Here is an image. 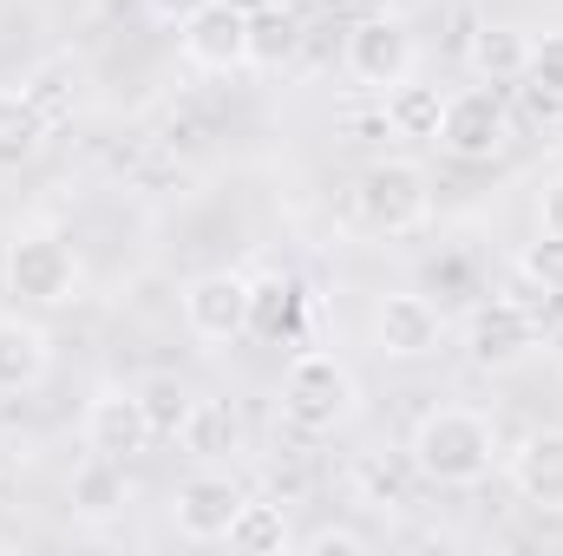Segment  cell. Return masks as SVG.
<instances>
[{
	"label": "cell",
	"instance_id": "cell-23",
	"mask_svg": "<svg viewBox=\"0 0 563 556\" xmlns=\"http://www.w3.org/2000/svg\"><path fill=\"white\" fill-rule=\"evenodd\" d=\"M223 544H236V551H250V556H282L295 537H288L282 504H269V498H243V511H236V524H230Z\"/></svg>",
	"mask_w": 563,
	"mask_h": 556
},
{
	"label": "cell",
	"instance_id": "cell-18",
	"mask_svg": "<svg viewBox=\"0 0 563 556\" xmlns=\"http://www.w3.org/2000/svg\"><path fill=\"white\" fill-rule=\"evenodd\" d=\"M525 59H531V33H518V26H478V33L465 40V66H472V79H485V86L525 79Z\"/></svg>",
	"mask_w": 563,
	"mask_h": 556
},
{
	"label": "cell",
	"instance_id": "cell-8",
	"mask_svg": "<svg viewBox=\"0 0 563 556\" xmlns=\"http://www.w3.org/2000/svg\"><path fill=\"white\" fill-rule=\"evenodd\" d=\"M184 327L203 347H230L250 334V276L236 269H210V276L184 281Z\"/></svg>",
	"mask_w": 563,
	"mask_h": 556
},
{
	"label": "cell",
	"instance_id": "cell-14",
	"mask_svg": "<svg viewBox=\"0 0 563 556\" xmlns=\"http://www.w3.org/2000/svg\"><path fill=\"white\" fill-rule=\"evenodd\" d=\"M46 374H53V341H46V327H40V321H20V314H0V400L33 393Z\"/></svg>",
	"mask_w": 563,
	"mask_h": 556
},
{
	"label": "cell",
	"instance_id": "cell-2",
	"mask_svg": "<svg viewBox=\"0 0 563 556\" xmlns=\"http://www.w3.org/2000/svg\"><path fill=\"white\" fill-rule=\"evenodd\" d=\"M354 413H361V380H354L347 360H334L321 347H308V354L288 360V374H282V419L301 438H328Z\"/></svg>",
	"mask_w": 563,
	"mask_h": 556
},
{
	"label": "cell",
	"instance_id": "cell-25",
	"mask_svg": "<svg viewBox=\"0 0 563 556\" xmlns=\"http://www.w3.org/2000/svg\"><path fill=\"white\" fill-rule=\"evenodd\" d=\"M525 86L538 105H563V33L531 40V59H525Z\"/></svg>",
	"mask_w": 563,
	"mask_h": 556
},
{
	"label": "cell",
	"instance_id": "cell-15",
	"mask_svg": "<svg viewBox=\"0 0 563 556\" xmlns=\"http://www.w3.org/2000/svg\"><path fill=\"white\" fill-rule=\"evenodd\" d=\"M177 438H184V452H190L197 465H223V458H236V452L250 445V432H243V413H236L230 400H197Z\"/></svg>",
	"mask_w": 563,
	"mask_h": 556
},
{
	"label": "cell",
	"instance_id": "cell-30",
	"mask_svg": "<svg viewBox=\"0 0 563 556\" xmlns=\"http://www.w3.org/2000/svg\"><path fill=\"white\" fill-rule=\"evenodd\" d=\"M151 7H157V13H164V20H184V13H190V7H197V0H151Z\"/></svg>",
	"mask_w": 563,
	"mask_h": 556
},
{
	"label": "cell",
	"instance_id": "cell-16",
	"mask_svg": "<svg viewBox=\"0 0 563 556\" xmlns=\"http://www.w3.org/2000/svg\"><path fill=\"white\" fill-rule=\"evenodd\" d=\"M250 334L256 341H295L301 334V281L269 269V276H250Z\"/></svg>",
	"mask_w": 563,
	"mask_h": 556
},
{
	"label": "cell",
	"instance_id": "cell-13",
	"mask_svg": "<svg viewBox=\"0 0 563 556\" xmlns=\"http://www.w3.org/2000/svg\"><path fill=\"white\" fill-rule=\"evenodd\" d=\"M374 341H380V354H394V360H426V354H439V341H445V314L413 294V288H400V294H380V308H374Z\"/></svg>",
	"mask_w": 563,
	"mask_h": 556
},
{
	"label": "cell",
	"instance_id": "cell-5",
	"mask_svg": "<svg viewBox=\"0 0 563 556\" xmlns=\"http://www.w3.org/2000/svg\"><path fill=\"white\" fill-rule=\"evenodd\" d=\"M7 288L33 308H66L79 294V256L53 230H20L7 243Z\"/></svg>",
	"mask_w": 563,
	"mask_h": 556
},
{
	"label": "cell",
	"instance_id": "cell-7",
	"mask_svg": "<svg viewBox=\"0 0 563 556\" xmlns=\"http://www.w3.org/2000/svg\"><path fill=\"white\" fill-rule=\"evenodd\" d=\"M531 347H538V314H531L525 294H498V301H478V308H472V321H465V354H472V367L505 374V367H518Z\"/></svg>",
	"mask_w": 563,
	"mask_h": 556
},
{
	"label": "cell",
	"instance_id": "cell-24",
	"mask_svg": "<svg viewBox=\"0 0 563 556\" xmlns=\"http://www.w3.org/2000/svg\"><path fill=\"white\" fill-rule=\"evenodd\" d=\"M139 400H144V413H151V432L157 438H177L184 432V419H190V387L184 380H170V374H157V380H144L139 387Z\"/></svg>",
	"mask_w": 563,
	"mask_h": 556
},
{
	"label": "cell",
	"instance_id": "cell-10",
	"mask_svg": "<svg viewBox=\"0 0 563 556\" xmlns=\"http://www.w3.org/2000/svg\"><path fill=\"white\" fill-rule=\"evenodd\" d=\"M243 498H250V491H243L230 471L203 465V471H190V478L170 491V524H177L190 544H223L230 524H236V511H243Z\"/></svg>",
	"mask_w": 563,
	"mask_h": 556
},
{
	"label": "cell",
	"instance_id": "cell-19",
	"mask_svg": "<svg viewBox=\"0 0 563 556\" xmlns=\"http://www.w3.org/2000/svg\"><path fill=\"white\" fill-rule=\"evenodd\" d=\"M295 53H301V13H295V7H282V0L250 7V66L282 73Z\"/></svg>",
	"mask_w": 563,
	"mask_h": 556
},
{
	"label": "cell",
	"instance_id": "cell-6",
	"mask_svg": "<svg viewBox=\"0 0 563 556\" xmlns=\"http://www.w3.org/2000/svg\"><path fill=\"white\" fill-rule=\"evenodd\" d=\"M177 46L197 73H243L250 66V7L236 0H197L177 20Z\"/></svg>",
	"mask_w": 563,
	"mask_h": 556
},
{
	"label": "cell",
	"instance_id": "cell-28",
	"mask_svg": "<svg viewBox=\"0 0 563 556\" xmlns=\"http://www.w3.org/2000/svg\"><path fill=\"white\" fill-rule=\"evenodd\" d=\"M301 551H308V556H361V551H367V537H361V531H334V524H328V531L301 537Z\"/></svg>",
	"mask_w": 563,
	"mask_h": 556
},
{
	"label": "cell",
	"instance_id": "cell-26",
	"mask_svg": "<svg viewBox=\"0 0 563 556\" xmlns=\"http://www.w3.org/2000/svg\"><path fill=\"white\" fill-rule=\"evenodd\" d=\"M518 276L531 281V288H544V294H563V236L538 230V243L518 256Z\"/></svg>",
	"mask_w": 563,
	"mask_h": 556
},
{
	"label": "cell",
	"instance_id": "cell-4",
	"mask_svg": "<svg viewBox=\"0 0 563 556\" xmlns=\"http://www.w3.org/2000/svg\"><path fill=\"white\" fill-rule=\"evenodd\" d=\"M439 151L459 157V164H492L505 144H511V105L498 99V86H465V92H445V112H439Z\"/></svg>",
	"mask_w": 563,
	"mask_h": 556
},
{
	"label": "cell",
	"instance_id": "cell-29",
	"mask_svg": "<svg viewBox=\"0 0 563 556\" xmlns=\"http://www.w3.org/2000/svg\"><path fill=\"white\" fill-rule=\"evenodd\" d=\"M538 230H544V236H563V170L538 190Z\"/></svg>",
	"mask_w": 563,
	"mask_h": 556
},
{
	"label": "cell",
	"instance_id": "cell-12",
	"mask_svg": "<svg viewBox=\"0 0 563 556\" xmlns=\"http://www.w3.org/2000/svg\"><path fill=\"white\" fill-rule=\"evenodd\" d=\"M505 471H511V491H518L531 511L563 518V425H538V432H525L518 452L505 458Z\"/></svg>",
	"mask_w": 563,
	"mask_h": 556
},
{
	"label": "cell",
	"instance_id": "cell-22",
	"mask_svg": "<svg viewBox=\"0 0 563 556\" xmlns=\"http://www.w3.org/2000/svg\"><path fill=\"white\" fill-rule=\"evenodd\" d=\"M46 138H53V132H46V119L26 105V92H0V177H7V170H26Z\"/></svg>",
	"mask_w": 563,
	"mask_h": 556
},
{
	"label": "cell",
	"instance_id": "cell-17",
	"mask_svg": "<svg viewBox=\"0 0 563 556\" xmlns=\"http://www.w3.org/2000/svg\"><path fill=\"white\" fill-rule=\"evenodd\" d=\"M73 518H86V524H106V518H119L125 504H132V485H125V465L119 458H92L86 452V465L73 471Z\"/></svg>",
	"mask_w": 563,
	"mask_h": 556
},
{
	"label": "cell",
	"instance_id": "cell-21",
	"mask_svg": "<svg viewBox=\"0 0 563 556\" xmlns=\"http://www.w3.org/2000/svg\"><path fill=\"white\" fill-rule=\"evenodd\" d=\"M380 99H387V132H394V138H420V144L439 138V112H445V92H439V86L400 79V86H387Z\"/></svg>",
	"mask_w": 563,
	"mask_h": 556
},
{
	"label": "cell",
	"instance_id": "cell-9",
	"mask_svg": "<svg viewBox=\"0 0 563 556\" xmlns=\"http://www.w3.org/2000/svg\"><path fill=\"white\" fill-rule=\"evenodd\" d=\"M79 438H86L92 458H119V465H132L139 452H151L157 432H151V413H144L139 387H99V393L86 400Z\"/></svg>",
	"mask_w": 563,
	"mask_h": 556
},
{
	"label": "cell",
	"instance_id": "cell-27",
	"mask_svg": "<svg viewBox=\"0 0 563 556\" xmlns=\"http://www.w3.org/2000/svg\"><path fill=\"white\" fill-rule=\"evenodd\" d=\"M420 471H413V458H400V465H387L380 471V458L374 465H361V485L374 491V498H394V504H407V485H413Z\"/></svg>",
	"mask_w": 563,
	"mask_h": 556
},
{
	"label": "cell",
	"instance_id": "cell-3",
	"mask_svg": "<svg viewBox=\"0 0 563 556\" xmlns=\"http://www.w3.org/2000/svg\"><path fill=\"white\" fill-rule=\"evenodd\" d=\"M354 223L367 236H413L432 223V184L413 157H380L354 177Z\"/></svg>",
	"mask_w": 563,
	"mask_h": 556
},
{
	"label": "cell",
	"instance_id": "cell-1",
	"mask_svg": "<svg viewBox=\"0 0 563 556\" xmlns=\"http://www.w3.org/2000/svg\"><path fill=\"white\" fill-rule=\"evenodd\" d=\"M420 485L439 491H472L478 478H492L498 465V425L478 413V407H432L413 425V445H407Z\"/></svg>",
	"mask_w": 563,
	"mask_h": 556
},
{
	"label": "cell",
	"instance_id": "cell-11",
	"mask_svg": "<svg viewBox=\"0 0 563 556\" xmlns=\"http://www.w3.org/2000/svg\"><path fill=\"white\" fill-rule=\"evenodd\" d=\"M413 59H420V46H413V33H407V20H361L354 33H347V73H354V86H367V92H387V86H400V79H413Z\"/></svg>",
	"mask_w": 563,
	"mask_h": 556
},
{
	"label": "cell",
	"instance_id": "cell-20",
	"mask_svg": "<svg viewBox=\"0 0 563 556\" xmlns=\"http://www.w3.org/2000/svg\"><path fill=\"white\" fill-rule=\"evenodd\" d=\"M20 92H26V105L46 119V132L73 125V112H79V73H73V59H40V66L20 79Z\"/></svg>",
	"mask_w": 563,
	"mask_h": 556
}]
</instances>
